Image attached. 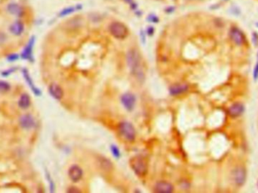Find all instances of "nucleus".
I'll return each instance as SVG.
<instances>
[{
    "label": "nucleus",
    "instance_id": "obj_1",
    "mask_svg": "<svg viewBox=\"0 0 258 193\" xmlns=\"http://www.w3.org/2000/svg\"><path fill=\"white\" fill-rule=\"evenodd\" d=\"M127 64L129 65L131 74L140 82H144L145 79V74L143 70L141 65V58L140 54L136 49H131L126 55Z\"/></svg>",
    "mask_w": 258,
    "mask_h": 193
},
{
    "label": "nucleus",
    "instance_id": "obj_2",
    "mask_svg": "<svg viewBox=\"0 0 258 193\" xmlns=\"http://www.w3.org/2000/svg\"><path fill=\"white\" fill-rule=\"evenodd\" d=\"M130 165L134 172L139 177L146 175L148 170L147 162L142 156H134L130 160Z\"/></svg>",
    "mask_w": 258,
    "mask_h": 193
},
{
    "label": "nucleus",
    "instance_id": "obj_3",
    "mask_svg": "<svg viewBox=\"0 0 258 193\" xmlns=\"http://www.w3.org/2000/svg\"><path fill=\"white\" fill-rule=\"evenodd\" d=\"M231 179L234 185L241 187L246 183L247 171L243 165H237L231 172Z\"/></svg>",
    "mask_w": 258,
    "mask_h": 193
},
{
    "label": "nucleus",
    "instance_id": "obj_4",
    "mask_svg": "<svg viewBox=\"0 0 258 193\" xmlns=\"http://www.w3.org/2000/svg\"><path fill=\"white\" fill-rule=\"evenodd\" d=\"M109 31L110 34L117 39H124L129 35V29L124 23L119 21H113L109 24Z\"/></svg>",
    "mask_w": 258,
    "mask_h": 193
},
{
    "label": "nucleus",
    "instance_id": "obj_5",
    "mask_svg": "<svg viewBox=\"0 0 258 193\" xmlns=\"http://www.w3.org/2000/svg\"><path fill=\"white\" fill-rule=\"evenodd\" d=\"M119 131L124 139L128 141H133L135 139L136 132L133 125L129 122H122L119 125Z\"/></svg>",
    "mask_w": 258,
    "mask_h": 193
},
{
    "label": "nucleus",
    "instance_id": "obj_6",
    "mask_svg": "<svg viewBox=\"0 0 258 193\" xmlns=\"http://www.w3.org/2000/svg\"><path fill=\"white\" fill-rule=\"evenodd\" d=\"M229 37L237 46H243L247 42L244 32L236 26H232L229 32Z\"/></svg>",
    "mask_w": 258,
    "mask_h": 193
},
{
    "label": "nucleus",
    "instance_id": "obj_7",
    "mask_svg": "<svg viewBox=\"0 0 258 193\" xmlns=\"http://www.w3.org/2000/svg\"><path fill=\"white\" fill-rule=\"evenodd\" d=\"M245 111V106L242 102L236 101L232 103L227 109V114L232 119H236L242 116Z\"/></svg>",
    "mask_w": 258,
    "mask_h": 193
},
{
    "label": "nucleus",
    "instance_id": "obj_8",
    "mask_svg": "<svg viewBox=\"0 0 258 193\" xmlns=\"http://www.w3.org/2000/svg\"><path fill=\"white\" fill-rule=\"evenodd\" d=\"M121 101H122V105L125 107L128 111H131L134 107L136 98H135L134 95L131 92H126L122 95L121 97Z\"/></svg>",
    "mask_w": 258,
    "mask_h": 193
},
{
    "label": "nucleus",
    "instance_id": "obj_9",
    "mask_svg": "<svg viewBox=\"0 0 258 193\" xmlns=\"http://www.w3.org/2000/svg\"><path fill=\"white\" fill-rule=\"evenodd\" d=\"M7 12L12 15L16 16L18 17H23L25 14V9L22 5L18 3L11 2L7 5L6 7Z\"/></svg>",
    "mask_w": 258,
    "mask_h": 193
},
{
    "label": "nucleus",
    "instance_id": "obj_10",
    "mask_svg": "<svg viewBox=\"0 0 258 193\" xmlns=\"http://www.w3.org/2000/svg\"><path fill=\"white\" fill-rule=\"evenodd\" d=\"M68 174L69 178H70L73 182H78L82 179L83 172H82L81 167L78 166V165H74L69 167L68 171Z\"/></svg>",
    "mask_w": 258,
    "mask_h": 193
},
{
    "label": "nucleus",
    "instance_id": "obj_11",
    "mask_svg": "<svg viewBox=\"0 0 258 193\" xmlns=\"http://www.w3.org/2000/svg\"><path fill=\"white\" fill-rule=\"evenodd\" d=\"M154 190L159 193H170L174 191V186L168 182L160 181L155 185Z\"/></svg>",
    "mask_w": 258,
    "mask_h": 193
},
{
    "label": "nucleus",
    "instance_id": "obj_12",
    "mask_svg": "<svg viewBox=\"0 0 258 193\" xmlns=\"http://www.w3.org/2000/svg\"><path fill=\"white\" fill-rule=\"evenodd\" d=\"M24 23L20 20L14 21L9 26V31H10L11 33L16 36H19L22 35V33L24 32Z\"/></svg>",
    "mask_w": 258,
    "mask_h": 193
},
{
    "label": "nucleus",
    "instance_id": "obj_13",
    "mask_svg": "<svg viewBox=\"0 0 258 193\" xmlns=\"http://www.w3.org/2000/svg\"><path fill=\"white\" fill-rule=\"evenodd\" d=\"M20 123H21L22 128L30 129L34 126L35 122L32 116L26 114V115L21 116V120H20Z\"/></svg>",
    "mask_w": 258,
    "mask_h": 193
},
{
    "label": "nucleus",
    "instance_id": "obj_14",
    "mask_svg": "<svg viewBox=\"0 0 258 193\" xmlns=\"http://www.w3.org/2000/svg\"><path fill=\"white\" fill-rule=\"evenodd\" d=\"M49 92H50V94L52 95L54 99L58 100L61 99L63 96V92L62 89L60 88V86H58V84H55V83H52V84L50 85V87H49Z\"/></svg>",
    "mask_w": 258,
    "mask_h": 193
},
{
    "label": "nucleus",
    "instance_id": "obj_15",
    "mask_svg": "<svg viewBox=\"0 0 258 193\" xmlns=\"http://www.w3.org/2000/svg\"><path fill=\"white\" fill-rule=\"evenodd\" d=\"M188 85L186 84H177L174 85L170 87L169 92L172 96H177V95L184 93L188 90Z\"/></svg>",
    "mask_w": 258,
    "mask_h": 193
},
{
    "label": "nucleus",
    "instance_id": "obj_16",
    "mask_svg": "<svg viewBox=\"0 0 258 193\" xmlns=\"http://www.w3.org/2000/svg\"><path fill=\"white\" fill-rule=\"evenodd\" d=\"M34 41H35L34 37H32V39L30 40V41H29L28 45H27L26 47L24 48V50H23V52H22L21 56L23 59H30L31 56H32L33 47Z\"/></svg>",
    "mask_w": 258,
    "mask_h": 193
},
{
    "label": "nucleus",
    "instance_id": "obj_17",
    "mask_svg": "<svg viewBox=\"0 0 258 193\" xmlns=\"http://www.w3.org/2000/svg\"><path fill=\"white\" fill-rule=\"evenodd\" d=\"M30 105V99L27 94H23L18 101V105L21 108H27Z\"/></svg>",
    "mask_w": 258,
    "mask_h": 193
},
{
    "label": "nucleus",
    "instance_id": "obj_18",
    "mask_svg": "<svg viewBox=\"0 0 258 193\" xmlns=\"http://www.w3.org/2000/svg\"><path fill=\"white\" fill-rule=\"evenodd\" d=\"M99 163L100 167L105 171H110L113 168V164L109 159H106V158H100L99 159Z\"/></svg>",
    "mask_w": 258,
    "mask_h": 193
},
{
    "label": "nucleus",
    "instance_id": "obj_19",
    "mask_svg": "<svg viewBox=\"0 0 258 193\" xmlns=\"http://www.w3.org/2000/svg\"><path fill=\"white\" fill-rule=\"evenodd\" d=\"M77 9H80V8H78L77 6H69V7H67V8H66L64 9H63V10L61 11V12L59 13V16L60 17H65V16L67 15H69V14L73 13V12H76Z\"/></svg>",
    "mask_w": 258,
    "mask_h": 193
},
{
    "label": "nucleus",
    "instance_id": "obj_20",
    "mask_svg": "<svg viewBox=\"0 0 258 193\" xmlns=\"http://www.w3.org/2000/svg\"><path fill=\"white\" fill-rule=\"evenodd\" d=\"M23 75H24V77L26 78V80H27V81L28 82V83H29V86H30V87H31V88L33 89V91L34 92V93L36 94V95H37V96H39L40 95V91L38 90V89H36V87H34V85H33V81H32V80L30 79V76H29V74H28V72H27V70H23Z\"/></svg>",
    "mask_w": 258,
    "mask_h": 193
},
{
    "label": "nucleus",
    "instance_id": "obj_21",
    "mask_svg": "<svg viewBox=\"0 0 258 193\" xmlns=\"http://www.w3.org/2000/svg\"><path fill=\"white\" fill-rule=\"evenodd\" d=\"M110 150L115 158L118 159V158L120 157V155H121L120 151H119V149L118 148V147H116V145H114V144H112L110 146Z\"/></svg>",
    "mask_w": 258,
    "mask_h": 193
},
{
    "label": "nucleus",
    "instance_id": "obj_22",
    "mask_svg": "<svg viewBox=\"0 0 258 193\" xmlns=\"http://www.w3.org/2000/svg\"><path fill=\"white\" fill-rule=\"evenodd\" d=\"M10 89V86L8 83L4 81H0V92H5Z\"/></svg>",
    "mask_w": 258,
    "mask_h": 193
},
{
    "label": "nucleus",
    "instance_id": "obj_23",
    "mask_svg": "<svg viewBox=\"0 0 258 193\" xmlns=\"http://www.w3.org/2000/svg\"><path fill=\"white\" fill-rule=\"evenodd\" d=\"M147 20L148 21L151 22V23H158L159 21V17H157L156 15H155V14H149V17H147Z\"/></svg>",
    "mask_w": 258,
    "mask_h": 193
},
{
    "label": "nucleus",
    "instance_id": "obj_24",
    "mask_svg": "<svg viewBox=\"0 0 258 193\" xmlns=\"http://www.w3.org/2000/svg\"><path fill=\"white\" fill-rule=\"evenodd\" d=\"M253 78L255 81L258 80V62L257 63V64L255 65V67H254V68Z\"/></svg>",
    "mask_w": 258,
    "mask_h": 193
},
{
    "label": "nucleus",
    "instance_id": "obj_25",
    "mask_svg": "<svg viewBox=\"0 0 258 193\" xmlns=\"http://www.w3.org/2000/svg\"><path fill=\"white\" fill-rule=\"evenodd\" d=\"M146 32H147V34L149 35H152L154 33V28L152 26L148 27L147 30H146Z\"/></svg>",
    "mask_w": 258,
    "mask_h": 193
},
{
    "label": "nucleus",
    "instance_id": "obj_26",
    "mask_svg": "<svg viewBox=\"0 0 258 193\" xmlns=\"http://www.w3.org/2000/svg\"><path fill=\"white\" fill-rule=\"evenodd\" d=\"M80 191L76 188H70L68 189V192H79Z\"/></svg>",
    "mask_w": 258,
    "mask_h": 193
},
{
    "label": "nucleus",
    "instance_id": "obj_27",
    "mask_svg": "<svg viewBox=\"0 0 258 193\" xmlns=\"http://www.w3.org/2000/svg\"><path fill=\"white\" fill-rule=\"evenodd\" d=\"M257 185H258V183H257Z\"/></svg>",
    "mask_w": 258,
    "mask_h": 193
},
{
    "label": "nucleus",
    "instance_id": "obj_28",
    "mask_svg": "<svg viewBox=\"0 0 258 193\" xmlns=\"http://www.w3.org/2000/svg\"><path fill=\"white\" fill-rule=\"evenodd\" d=\"M257 56H258V55H257Z\"/></svg>",
    "mask_w": 258,
    "mask_h": 193
}]
</instances>
